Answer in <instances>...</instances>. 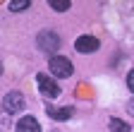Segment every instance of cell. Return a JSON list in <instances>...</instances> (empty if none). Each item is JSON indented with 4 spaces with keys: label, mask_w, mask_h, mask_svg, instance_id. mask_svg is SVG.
I'll return each instance as SVG.
<instances>
[{
    "label": "cell",
    "mask_w": 134,
    "mask_h": 132,
    "mask_svg": "<svg viewBox=\"0 0 134 132\" xmlns=\"http://www.w3.org/2000/svg\"><path fill=\"white\" fill-rule=\"evenodd\" d=\"M36 82H38V89H41L43 96H48V98H58V96H60V87L55 84V79H53V77H48V75H38Z\"/></svg>",
    "instance_id": "obj_4"
},
{
    "label": "cell",
    "mask_w": 134,
    "mask_h": 132,
    "mask_svg": "<svg viewBox=\"0 0 134 132\" xmlns=\"http://www.w3.org/2000/svg\"><path fill=\"white\" fill-rule=\"evenodd\" d=\"M48 115L55 120H67L72 115V108H55V106H48Z\"/></svg>",
    "instance_id": "obj_7"
},
{
    "label": "cell",
    "mask_w": 134,
    "mask_h": 132,
    "mask_svg": "<svg viewBox=\"0 0 134 132\" xmlns=\"http://www.w3.org/2000/svg\"><path fill=\"white\" fill-rule=\"evenodd\" d=\"M3 110L7 115H17L19 110H24V96L19 91H10L3 96Z\"/></svg>",
    "instance_id": "obj_2"
},
{
    "label": "cell",
    "mask_w": 134,
    "mask_h": 132,
    "mask_svg": "<svg viewBox=\"0 0 134 132\" xmlns=\"http://www.w3.org/2000/svg\"><path fill=\"white\" fill-rule=\"evenodd\" d=\"M17 132H41V125L36 118H31V115H24V118L17 123Z\"/></svg>",
    "instance_id": "obj_6"
},
{
    "label": "cell",
    "mask_w": 134,
    "mask_h": 132,
    "mask_svg": "<svg viewBox=\"0 0 134 132\" xmlns=\"http://www.w3.org/2000/svg\"><path fill=\"white\" fill-rule=\"evenodd\" d=\"M26 7H29V0H10L12 12H19V10H26Z\"/></svg>",
    "instance_id": "obj_10"
},
{
    "label": "cell",
    "mask_w": 134,
    "mask_h": 132,
    "mask_svg": "<svg viewBox=\"0 0 134 132\" xmlns=\"http://www.w3.org/2000/svg\"><path fill=\"white\" fill-rule=\"evenodd\" d=\"M127 108H129V113H132V115H134V98H132V101H129V103H127Z\"/></svg>",
    "instance_id": "obj_12"
},
{
    "label": "cell",
    "mask_w": 134,
    "mask_h": 132,
    "mask_svg": "<svg viewBox=\"0 0 134 132\" xmlns=\"http://www.w3.org/2000/svg\"><path fill=\"white\" fill-rule=\"evenodd\" d=\"M36 43H38L41 51H46V53H55L58 48H60V39H58V34H53V31H41L38 39H36Z\"/></svg>",
    "instance_id": "obj_3"
},
{
    "label": "cell",
    "mask_w": 134,
    "mask_h": 132,
    "mask_svg": "<svg viewBox=\"0 0 134 132\" xmlns=\"http://www.w3.org/2000/svg\"><path fill=\"white\" fill-rule=\"evenodd\" d=\"M50 7L55 12H67L70 10V0H50Z\"/></svg>",
    "instance_id": "obj_8"
},
{
    "label": "cell",
    "mask_w": 134,
    "mask_h": 132,
    "mask_svg": "<svg viewBox=\"0 0 134 132\" xmlns=\"http://www.w3.org/2000/svg\"><path fill=\"white\" fill-rule=\"evenodd\" d=\"M50 75L53 77H70L72 72H74V67H72V62L67 60L65 55H53L50 58Z\"/></svg>",
    "instance_id": "obj_1"
},
{
    "label": "cell",
    "mask_w": 134,
    "mask_h": 132,
    "mask_svg": "<svg viewBox=\"0 0 134 132\" xmlns=\"http://www.w3.org/2000/svg\"><path fill=\"white\" fill-rule=\"evenodd\" d=\"M0 75H3V62H0Z\"/></svg>",
    "instance_id": "obj_13"
},
{
    "label": "cell",
    "mask_w": 134,
    "mask_h": 132,
    "mask_svg": "<svg viewBox=\"0 0 134 132\" xmlns=\"http://www.w3.org/2000/svg\"><path fill=\"white\" fill-rule=\"evenodd\" d=\"M127 87H129V91L134 94V70H132V72L127 75Z\"/></svg>",
    "instance_id": "obj_11"
},
{
    "label": "cell",
    "mask_w": 134,
    "mask_h": 132,
    "mask_svg": "<svg viewBox=\"0 0 134 132\" xmlns=\"http://www.w3.org/2000/svg\"><path fill=\"white\" fill-rule=\"evenodd\" d=\"M98 46H100V43H98L96 36H79V39L74 41V48H77L79 53H96Z\"/></svg>",
    "instance_id": "obj_5"
},
{
    "label": "cell",
    "mask_w": 134,
    "mask_h": 132,
    "mask_svg": "<svg viewBox=\"0 0 134 132\" xmlns=\"http://www.w3.org/2000/svg\"><path fill=\"white\" fill-rule=\"evenodd\" d=\"M110 130H113V132H129L127 123H122L120 118H113V120H110Z\"/></svg>",
    "instance_id": "obj_9"
}]
</instances>
